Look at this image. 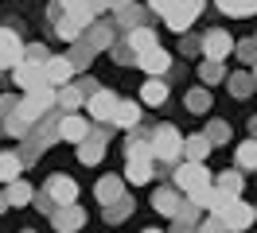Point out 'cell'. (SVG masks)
I'll list each match as a JSON object with an SVG mask.
<instances>
[{
    "instance_id": "1",
    "label": "cell",
    "mask_w": 257,
    "mask_h": 233,
    "mask_svg": "<svg viewBox=\"0 0 257 233\" xmlns=\"http://www.w3.org/2000/svg\"><path fill=\"white\" fill-rule=\"evenodd\" d=\"M152 12L164 16V24L172 31H187L199 20V12H203V4H152Z\"/></svg>"
},
{
    "instance_id": "2",
    "label": "cell",
    "mask_w": 257,
    "mask_h": 233,
    "mask_svg": "<svg viewBox=\"0 0 257 233\" xmlns=\"http://www.w3.org/2000/svg\"><path fill=\"white\" fill-rule=\"evenodd\" d=\"M51 105H55V93H51L47 86H43V90H32V93H28V97L16 105V121H20V124H32V121H39Z\"/></svg>"
},
{
    "instance_id": "3",
    "label": "cell",
    "mask_w": 257,
    "mask_h": 233,
    "mask_svg": "<svg viewBox=\"0 0 257 233\" xmlns=\"http://www.w3.org/2000/svg\"><path fill=\"white\" fill-rule=\"evenodd\" d=\"M176 186L179 190H187V194H203V190H210V171L207 163H179L176 171Z\"/></svg>"
},
{
    "instance_id": "4",
    "label": "cell",
    "mask_w": 257,
    "mask_h": 233,
    "mask_svg": "<svg viewBox=\"0 0 257 233\" xmlns=\"http://www.w3.org/2000/svg\"><path fill=\"white\" fill-rule=\"evenodd\" d=\"M152 155L156 159H176L179 152H183V136H179V128L176 124H160L156 132H152Z\"/></svg>"
},
{
    "instance_id": "5",
    "label": "cell",
    "mask_w": 257,
    "mask_h": 233,
    "mask_svg": "<svg viewBox=\"0 0 257 233\" xmlns=\"http://www.w3.org/2000/svg\"><path fill=\"white\" fill-rule=\"evenodd\" d=\"M43 194L63 210V206H74V198H78V183H74V179H66V175H51L47 186H43Z\"/></svg>"
},
{
    "instance_id": "6",
    "label": "cell",
    "mask_w": 257,
    "mask_h": 233,
    "mask_svg": "<svg viewBox=\"0 0 257 233\" xmlns=\"http://www.w3.org/2000/svg\"><path fill=\"white\" fill-rule=\"evenodd\" d=\"M24 62V43L16 39V31L0 28V70L4 66H20Z\"/></svg>"
},
{
    "instance_id": "7",
    "label": "cell",
    "mask_w": 257,
    "mask_h": 233,
    "mask_svg": "<svg viewBox=\"0 0 257 233\" xmlns=\"http://www.w3.org/2000/svg\"><path fill=\"white\" fill-rule=\"evenodd\" d=\"M218 221H222V229H249V225H253V206H245V202L238 198Z\"/></svg>"
},
{
    "instance_id": "8",
    "label": "cell",
    "mask_w": 257,
    "mask_h": 233,
    "mask_svg": "<svg viewBox=\"0 0 257 233\" xmlns=\"http://www.w3.org/2000/svg\"><path fill=\"white\" fill-rule=\"evenodd\" d=\"M203 51H207V62H222L230 51H234V39L226 35V31H210L207 39H203Z\"/></svg>"
},
{
    "instance_id": "9",
    "label": "cell",
    "mask_w": 257,
    "mask_h": 233,
    "mask_svg": "<svg viewBox=\"0 0 257 233\" xmlns=\"http://www.w3.org/2000/svg\"><path fill=\"white\" fill-rule=\"evenodd\" d=\"M70 74H74V62L70 59H47L43 62V82L47 86H66Z\"/></svg>"
},
{
    "instance_id": "10",
    "label": "cell",
    "mask_w": 257,
    "mask_h": 233,
    "mask_svg": "<svg viewBox=\"0 0 257 233\" xmlns=\"http://www.w3.org/2000/svg\"><path fill=\"white\" fill-rule=\"evenodd\" d=\"M12 74H16V86H24V90H43L47 82H43V66H32V62H20V66H12Z\"/></svg>"
},
{
    "instance_id": "11",
    "label": "cell",
    "mask_w": 257,
    "mask_h": 233,
    "mask_svg": "<svg viewBox=\"0 0 257 233\" xmlns=\"http://www.w3.org/2000/svg\"><path fill=\"white\" fill-rule=\"evenodd\" d=\"M51 221H55V229H59V233H74L82 221H86V214H82L78 206H63V210L51 214Z\"/></svg>"
},
{
    "instance_id": "12",
    "label": "cell",
    "mask_w": 257,
    "mask_h": 233,
    "mask_svg": "<svg viewBox=\"0 0 257 233\" xmlns=\"http://www.w3.org/2000/svg\"><path fill=\"white\" fill-rule=\"evenodd\" d=\"M160 47V39H156V31H148V28H133L128 31V55L137 51V55H148V51H156Z\"/></svg>"
},
{
    "instance_id": "13",
    "label": "cell",
    "mask_w": 257,
    "mask_h": 233,
    "mask_svg": "<svg viewBox=\"0 0 257 233\" xmlns=\"http://www.w3.org/2000/svg\"><path fill=\"white\" fill-rule=\"evenodd\" d=\"M141 70H148L152 78H160L164 70H172V55H168L164 47H156V51H148V55H141Z\"/></svg>"
},
{
    "instance_id": "14",
    "label": "cell",
    "mask_w": 257,
    "mask_h": 233,
    "mask_svg": "<svg viewBox=\"0 0 257 233\" xmlns=\"http://www.w3.org/2000/svg\"><path fill=\"white\" fill-rule=\"evenodd\" d=\"M195 202H203V206H207L214 217H222L238 198H230V194H222V190H203V194H195Z\"/></svg>"
},
{
    "instance_id": "15",
    "label": "cell",
    "mask_w": 257,
    "mask_h": 233,
    "mask_svg": "<svg viewBox=\"0 0 257 233\" xmlns=\"http://www.w3.org/2000/svg\"><path fill=\"white\" fill-rule=\"evenodd\" d=\"M113 109H117V93L97 90L94 97H90V113H94L97 121H109V117H113Z\"/></svg>"
},
{
    "instance_id": "16",
    "label": "cell",
    "mask_w": 257,
    "mask_h": 233,
    "mask_svg": "<svg viewBox=\"0 0 257 233\" xmlns=\"http://www.w3.org/2000/svg\"><path fill=\"white\" fill-rule=\"evenodd\" d=\"M86 132H90V128H86V121H82V117H63V124H59V136L70 140V144H82V140H86Z\"/></svg>"
},
{
    "instance_id": "17",
    "label": "cell",
    "mask_w": 257,
    "mask_h": 233,
    "mask_svg": "<svg viewBox=\"0 0 257 233\" xmlns=\"http://www.w3.org/2000/svg\"><path fill=\"white\" fill-rule=\"evenodd\" d=\"M20 171H24V163L16 152H0V183H16Z\"/></svg>"
},
{
    "instance_id": "18",
    "label": "cell",
    "mask_w": 257,
    "mask_h": 233,
    "mask_svg": "<svg viewBox=\"0 0 257 233\" xmlns=\"http://www.w3.org/2000/svg\"><path fill=\"white\" fill-rule=\"evenodd\" d=\"M121 179H117V175H105V179H101V183H97V198L105 202V206H113V202H121Z\"/></svg>"
},
{
    "instance_id": "19",
    "label": "cell",
    "mask_w": 257,
    "mask_h": 233,
    "mask_svg": "<svg viewBox=\"0 0 257 233\" xmlns=\"http://www.w3.org/2000/svg\"><path fill=\"white\" fill-rule=\"evenodd\" d=\"M94 4H66V16L63 20H70L74 28H86V24H94Z\"/></svg>"
},
{
    "instance_id": "20",
    "label": "cell",
    "mask_w": 257,
    "mask_h": 233,
    "mask_svg": "<svg viewBox=\"0 0 257 233\" xmlns=\"http://www.w3.org/2000/svg\"><path fill=\"white\" fill-rule=\"evenodd\" d=\"M109 121H117L121 128H133V124L141 121V109L133 105V101H117V109H113V117Z\"/></svg>"
},
{
    "instance_id": "21",
    "label": "cell",
    "mask_w": 257,
    "mask_h": 233,
    "mask_svg": "<svg viewBox=\"0 0 257 233\" xmlns=\"http://www.w3.org/2000/svg\"><path fill=\"white\" fill-rule=\"evenodd\" d=\"M141 97H145V105H156V109H160L164 101H168V86H164L160 78H152V82H145Z\"/></svg>"
},
{
    "instance_id": "22",
    "label": "cell",
    "mask_w": 257,
    "mask_h": 233,
    "mask_svg": "<svg viewBox=\"0 0 257 233\" xmlns=\"http://www.w3.org/2000/svg\"><path fill=\"white\" fill-rule=\"evenodd\" d=\"M210 152V144L203 136H191V140H183V155H187V163H203V155Z\"/></svg>"
},
{
    "instance_id": "23",
    "label": "cell",
    "mask_w": 257,
    "mask_h": 233,
    "mask_svg": "<svg viewBox=\"0 0 257 233\" xmlns=\"http://www.w3.org/2000/svg\"><path fill=\"white\" fill-rule=\"evenodd\" d=\"M152 206H156L160 214H176L179 210V194L176 190H156V194H152Z\"/></svg>"
},
{
    "instance_id": "24",
    "label": "cell",
    "mask_w": 257,
    "mask_h": 233,
    "mask_svg": "<svg viewBox=\"0 0 257 233\" xmlns=\"http://www.w3.org/2000/svg\"><path fill=\"white\" fill-rule=\"evenodd\" d=\"M226 16H234V20H241V16H253L257 12V0H226V4H218Z\"/></svg>"
},
{
    "instance_id": "25",
    "label": "cell",
    "mask_w": 257,
    "mask_h": 233,
    "mask_svg": "<svg viewBox=\"0 0 257 233\" xmlns=\"http://www.w3.org/2000/svg\"><path fill=\"white\" fill-rule=\"evenodd\" d=\"M4 202H8V206H28V202H32V186L20 183V179H16V183H8V198H4Z\"/></svg>"
},
{
    "instance_id": "26",
    "label": "cell",
    "mask_w": 257,
    "mask_h": 233,
    "mask_svg": "<svg viewBox=\"0 0 257 233\" xmlns=\"http://www.w3.org/2000/svg\"><path fill=\"white\" fill-rule=\"evenodd\" d=\"M238 167L241 171H257V140H245L238 148Z\"/></svg>"
},
{
    "instance_id": "27",
    "label": "cell",
    "mask_w": 257,
    "mask_h": 233,
    "mask_svg": "<svg viewBox=\"0 0 257 233\" xmlns=\"http://www.w3.org/2000/svg\"><path fill=\"white\" fill-rule=\"evenodd\" d=\"M55 105H63L66 113H70V109H78V105H82V90H74V86H63V90L55 93Z\"/></svg>"
},
{
    "instance_id": "28",
    "label": "cell",
    "mask_w": 257,
    "mask_h": 233,
    "mask_svg": "<svg viewBox=\"0 0 257 233\" xmlns=\"http://www.w3.org/2000/svg\"><path fill=\"white\" fill-rule=\"evenodd\" d=\"M101 152H105V144H101V140H82L78 159H82V163H97V159H101Z\"/></svg>"
},
{
    "instance_id": "29",
    "label": "cell",
    "mask_w": 257,
    "mask_h": 233,
    "mask_svg": "<svg viewBox=\"0 0 257 233\" xmlns=\"http://www.w3.org/2000/svg\"><path fill=\"white\" fill-rule=\"evenodd\" d=\"M183 101H187V109H191V113H207V109H210V93H207V90H187V97H183Z\"/></svg>"
},
{
    "instance_id": "30",
    "label": "cell",
    "mask_w": 257,
    "mask_h": 233,
    "mask_svg": "<svg viewBox=\"0 0 257 233\" xmlns=\"http://www.w3.org/2000/svg\"><path fill=\"white\" fill-rule=\"evenodd\" d=\"M203 140H207V144H226V140H230V124H226V121H210Z\"/></svg>"
},
{
    "instance_id": "31",
    "label": "cell",
    "mask_w": 257,
    "mask_h": 233,
    "mask_svg": "<svg viewBox=\"0 0 257 233\" xmlns=\"http://www.w3.org/2000/svg\"><path fill=\"white\" fill-rule=\"evenodd\" d=\"M218 190H222V194H230V198H238L241 175H238V171H226V175H218Z\"/></svg>"
},
{
    "instance_id": "32",
    "label": "cell",
    "mask_w": 257,
    "mask_h": 233,
    "mask_svg": "<svg viewBox=\"0 0 257 233\" xmlns=\"http://www.w3.org/2000/svg\"><path fill=\"white\" fill-rule=\"evenodd\" d=\"M152 179V163H128V183H148Z\"/></svg>"
},
{
    "instance_id": "33",
    "label": "cell",
    "mask_w": 257,
    "mask_h": 233,
    "mask_svg": "<svg viewBox=\"0 0 257 233\" xmlns=\"http://www.w3.org/2000/svg\"><path fill=\"white\" fill-rule=\"evenodd\" d=\"M55 31H59V39H66V43H78V31H82V28H74L70 20H59V24H55Z\"/></svg>"
},
{
    "instance_id": "34",
    "label": "cell",
    "mask_w": 257,
    "mask_h": 233,
    "mask_svg": "<svg viewBox=\"0 0 257 233\" xmlns=\"http://www.w3.org/2000/svg\"><path fill=\"white\" fill-rule=\"evenodd\" d=\"M199 74H203V82H222L226 70H222V62H207V66H203Z\"/></svg>"
},
{
    "instance_id": "35",
    "label": "cell",
    "mask_w": 257,
    "mask_h": 233,
    "mask_svg": "<svg viewBox=\"0 0 257 233\" xmlns=\"http://www.w3.org/2000/svg\"><path fill=\"white\" fill-rule=\"evenodd\" d=\"M125 214H133V202H113L109 206V217L117 221V217H125Z\"/></svg>"
},
{
    "instance_id": "36",
    "label": "cell",
    "mask_w": 257,
    "mask_h": 233,
    "mask_svg": "<svg viewBox=\"0 0 257 233\" xmlns=\"http://www.w3.org/2000/svg\"><path fill=\"white\" fill-rule=\"evenodd\" d=\"M90 43H94V47H109V31H105V28H97Z\"/></svg>"
},
{
    "instance_id": "37",
    "label": "cell",
    "mask_w": 257,
    "mask_h": 233,
    "mask_svg": "<svg viewBox=\"0 0 257 233\" xmlns=\"http://www.w3.org/2000/svg\"><path fill=\"white\" fill-rule=\"evenodd\" d=\"M203 233H222V221H218V217H210V221H207V229H203Z\"/></svg>"
},
{
    "instance_id": "38",
    "label": "cell",
    "mask_w": 257,
    "mask_h": 233,
    "mask_svg": "<svg viewBox=\"0 0 257 233\" xmlns=\"http://www.w3.org/2000/svg\"><path fill=\"white\" fill-rule=\"evenodd\" d=\"M253 82H257V62H253Z\"/></svg>"
},
{
    "instance_id": "39",
    "label": "cell",
    "mask_w": 257,
    "mask_h": 233,
    "mask_svg": "<svg viewBox=\"0 0 257 233\" xmlns=\"http://www.w3.org/2000/svg\"><path fill=\"white\" fill-rule=\"evenodd\" d=\"M145 233H164V229H145Z\"/></svg>"
},
{
    "instance_id": "40",
    "label": "cell",
    "mask_w": 257,
    "mask_h": 233,
    "mask_svg": "<svg viewBox=\"0 0 257 233\" xmlns=\"http://www.w3.org/2000/svg\"><path fill=\"white\" fill-rule=\"evenodd\" d=\"M0 210H4V194H0Z\"/></svg>"
}]
</instances>
